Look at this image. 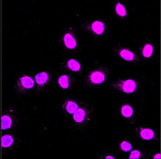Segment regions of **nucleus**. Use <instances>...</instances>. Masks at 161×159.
Masks as SVG:
<instances>
[{
	"label": "nucleus",
	"mask_w": 161,
	"mask_h": 159,
	"mask_svg": "<svg viewBox=\"0 0 161 159\" xmlns=\"http://www.w3.org/2000/svg\"><path fill=\"white\" fill-rule=\"evenodd\" d=\"M110 74L108 68L106 66H97L91 70L85 76L83 84L88 88L99 87L106 83Z\"/></svg>",
	"instance_id": "f257e3e1"
},
{
	"label": "nucleus",
	"mask_w": 161,
	"mask_h": 159,
	"mask_svg": "<svg viewBox=\"0 0 161 159\" xmlns=\"http://www.w3.org/2000/svg\"><path fill=\"white\" fill-rule=\"evenodd\" d=\"M111 88L123 94H138L143 89V84L137 78H119L111 84Z\"/></svg>",
	"instance_id": "f03ea898"
},
{
	"label": "nucleus",
	"mask_w": 161,
	"mask_h": 159,
	"mask_svg": "<svg viewBox=\"0 0 161 159\" xmlns=\"http://www.w3.org/2000/svg\"><path fill=\"white\" fill-rule=\"evenodd\" d=\"M61 45L68 53H74L79 51L80 44L75 25L69 24L65 27L62 34Z\"/></svg>",
	"instance_id": "7ed1b4c3"
},
{
	"label": "nucleus",
	"mask_w": 161,
	"mask_h": 159,
	"mask_svg": "<svg viewBox=\"0 0 161 159\" xmlns=\"http://www.w3.org/2000/svg\"><path fill=\"white\" fill-rule=\"evenodd\" d=\"M93 113V107L86 103H82L78 110L72 115L74 126L80 129L87 127L92 122Z\"/></svg>",
	"instance_id": "20e7f679"
},
{
	"label": "nucleus",
	"mask_w": 161,
	"mask_h": 159,
	"mask_svg": "<svg viewBox=\"0 0 161 159\" xmlns=\"http://www.w3.org/2000/svg\"><path fill=\"white\" fill-rule=\"evenodd\" d=\"M13 87L18 93L28 94L34 89L35 82L29 74L23 73L15 80Z\"/></svg>",
	"instance_id": "39448f33"
},
{
	"label": "nucleus",
	"mask_w": 161,
	"mask_h": 159,
	"mask_svg": "<svg viewBox=\"0 0 161 159\" xmlns=\"http://www.w3.org/2000/svg\"><path fill=\"white\" fill-rule=\"evenodd\" d=\"M85 30L95 39L103 38L107 34V24L104 19H97L88 22L84 25Z\"/></svg>",
	"instance_id": "423d86ee"
},
{
	"label": "nucleus",
	"mask_w": 161,
	"mask_h": 159,
	"mask_svg": "<svg viewBox=\"0 0 161 159\" xmlns=\"http://www.w3.org/2000/svg\"><path fill=\"white\" fill-rule=\"evenodd\" d=\"M2 130H8L16 127L17 124V111L16 107H9L3 111L2 115Z\"/></svg>",
	"instance_id": "0eeeda50"
},
{
	"label": "nucleus",
	"mask_w": 161,
	"mask_h": 159,
	"mask_svg": "<svg viewBox=\"0 0 161 159\" xmlns=\"http://www.w3.org/2000/svg\"><path fill=\"white\" fill-rule=\"evenodd\" d=\"M53 80V76L48 71H42L36 73L34 82H36V93L37 94L42 93L48 88Z\"/></svg>",
	"instance_id": "6e6552de"
},
{
	"label": "nucleus",
	"mask_w": 161,
	"mask_h": 159,
	"mask_svg": "<svg viewBox=\"0 0 161 159\" xmlns=\"http://www.w3.org/2000/svg\"><path fill=\"white\" fill-rule=\"evenodd\" d=\"M82 103L74 96H67L61 103V110L66 115H73Z\"/></svg>",
	"instance_id": "1a4fd4ad"
},
{
	"label": "nucleus",
	"mask_w": 161,
	"mask_h": 159,
	"mask_svg": "<svg viewBox=\"0 0 161 159\" xmlns=\"http://www.w3.org/2000/svg\"><path fill=\"white\" fill-rule=\"evenodd\" d=\"M75 77L73 74L69 72H63L59 73L57 77V84L59 87L64 92H69L73 89L75 84Z\"/></svg>",
	"instance_id": "9d476101"
},
{
	"label": "nucleus",
	"mask_w": 161,
	"mask_h": 159,
	"mask_svg": "<svg viewBox=\"0 0 161 159\" xmlns=\"http://www.w3.org/2000/svg\"><path fill=\"white\" fill-rule=\"evenodd\" d=\"M114 51L120 59L131 64V65H136L140 62V59L138 56L127 47H117L114 50Z\"/></svg>",
	"instance_id": "9b49d317"
},
{
	"label": "nucleus",
	"mask_w": 161,
	"mask_h": 159,
	"mask_svg": "<svg viewBox=\"0 0 161 159\" xmlns=\"http://www.w3.org/2000/svg\"><path fill=\"white\" fill-rule=\"evenodd\" d=\"M135 133L142 141H153L157 138V133L152 128L143 125H137L135 127Z\"/></svg>",
	"instance_id": "f8f14e48"
},
{
	"label": "nucleus",
	"mask_w": 161,
	"mask_h": 159,
	"mask_svg": "<svg viewBox=\"0 0 161 159\" xmlns=\"http://www.w3.org/2000/svg\"><path fill=\"white\" fill-rule=\"evenodd\" d=\"M62 66L66 71L73 74L76 73L77 75H80L82 73V67L81 63L74 58L66 59L62 64Z\"/></svg>",
	"instance_id": "ddd939ff"
},
{
	"label": "nucleus",
	"mask_w": 161,
	"mask_h": 159,
	"mask_svg": "<svg viewBox=\"0 0 161 159\" xmlns=\"http://www.w3.org/2000/svg\"><path fill=\"white\" fill-rule=\"evenodd\" d=\"M119 112L122 117H123L130 124L135 123V109L129 102H125L121 105Z\"/></svg>",
	"instance_id": "4468645a"
},
{
	"label": "nucleus",
	"mask_w": 161,
	"mask_h": 159,
	"mask_svg": "<svg viewBox=\"0 0 161 159\" xmlns=\"http://www.w3.org/2000/svg\"><path fill=\"white\" fill-rule=\"evenodd\" d=\"M114 13L117 17H119L121 19L125 20L129 16V13H128L126 8L123 5L121 2L117 1L114 5Z\"/></svg>",
	"instance_id": "2eb2a0df"
},
{
	"label": "nucleus",
	"mask_w": 161,
	"mask_h": 159,
	"mask_svg": "<svg viewBox=\"0 0 161 159\" xmlns=\"http://www.w3.org/2000/svg\"><path fill=\"white\" fill-rule=\"evenodd\" d=\"M154 46L152 42H146L144 43L143 47L141 48V56L143 59H150L153 56Z\"/></svg>",
	"instance_id": "dca6fc26"
},
{
	"label": "nucleus",
	"mask_w": 161,
	"mask_h": 159,
	"mask_svg": "<svg viewBox=\"0 0 161 159\" xmlns=\"http://www.w3.org/2000/svg\"><path fill=\"white\" fill-rule=\"evenodd\" d=\"M15 143V138L10 134H5L2 137V147L8 149L11 147Z\"/></svg>",
	"instance_id": "f3484780"
},
{
	"label": "nucleus",
	"mask_w": 161,
	"mask_h": 159,
	"mask_svg": "<svg viewBox=\"0 0 161 159\" xmlns=\"http://www.w3.org/2000/svg\"><path fill=\"white\" fill-rule=\"evenodd\" d=\"M119 149L122 152H130L132 150V144L131 142L127 141V140H123L119 144Z\"/></svg>",
	"instance_id": "a211bd4d"
},
{
	"label": "nucleus",
	"mask_w": 161,
	"mask_h": 159,
	"mask_svg": "<svg viewBox=\"0 0 161 159\" xmlns=\"http://www.w3.org/2000/svg\"><path fill=\"white\" fill-rule=\"evenodd\" d=\"M143 152L138 150H132L130 153L129 156V158L130 159H140L141 158H143Z\"/></svg>",
	"instance_id": "6ab92c4d"
},
{
	"label": "nucleus",
	"mask_w": 161,
	"mask_h": 159,
	"mask_svg": "<svg viewBox=\"0 0 161 159\" xmlns=\"http://www.w3.org/2000/svg\"><path fill=\"white\" fill-rule=\"evenodd\" d=\"M103 158H112V159H115L116 158V157L115 156H105L104 157H103Z\"/></svg>",
	"instance_id": "aec40b11"
},
{
	"label": "nucleus",
	"mask_w": 161,
	"mask_h": 159,
	"mask_svg": "<svg viewBox=\"0 0 161 159\" xmlns=\"http://www.w3.org/2000/svg\"><path fill=\"white\" fill-rule=\"evenodd\" d=\"M153 158H154V159H157V158L160 159V153H158V154H156L155 156H154Z\"/></svg>",
	"instance_id": "412c9836"
}]
</instances>
